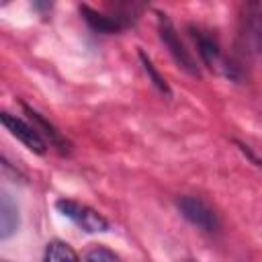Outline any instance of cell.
<instances>
[{
  "label": "cell",
  "mask_w": 262,
  "mask_h": 262,
  "mask_svg": "<svg viewBox=\"0 0 262 262\" xmlns=\"http://www.w3.org/2000/svg\"><path fill=\"white\" fill-rule=\"evenodd\" d=\"M18 227V209L8 192H2L0 199V237H10Z\"/></svg>",
  "instance_id": "obj_8"
},
{
  "label": "cell",
  "mask_w": 262,
  "mask_h": 262,
  "mask_svg": "<svg viewBox=\"0 0 262 262\" xmlns=\"http://www.w3.org/2000/svg\"><path fill=\"white\" fill-rule=\"evenodd\" d=\"M239 43L248 55L262 53V8L260 6H252L242 18Z\"/></svg>",
  "instance_id": "obj_4"
},
{
  "label": "cell",
  "mask_w": 262,
  "mask_h": 262,
  "mask_svg": "<svg viewBox=\"0 0 262 262\" xmlns=\"http://www.w3.org/2000/svg\"><path fill=\"white\" fill-rule=\"evenodd\" d=\"M82 16L84 20L94 29V31H100V33H117L121 29H125L131 20L127 16H121V14H104V12H98L90 6H82Z\"/></svg>",
  "instance_id": "obj_7"
},
{
  "label": "cell",
  "mask_w": 262,
  "mask_h": 262,
  "mask_svg": "<svg viewBox=\"0 0 262 262\" xmlns=\"http://www.w3.org/2000/svg\"><path fill=\"white\" fill-rule=\"evenodd\" d=\"M184 262H196V260H184Z\"/></svg>",
  "instance_id": "obj_13"
},
{
  "label": "cell",
  "mask_w": 262,
  "mask_h": 262,
  "mask_svg": "<svg viewBox=\"0 0 262 262\" xmlns=\"http://www.w3.org/2000/svg\"><path fill=\"white\" fill-rule=\"evenodd\" d=\"M86 262H121V258L113 250H108L104 246H98V248H94V250L88 252Z\"/></svg>",
  "instance_id": "obj_12"
},
{
  "label": "cell",
  "mask_w": 262,
  "mask_h": 262,
  "mask_svg": "<svg viewBox=\"0 0 262 262\" xmlns=\"http://www.w3.org/2000/svg\"><path fill=\"white\" fill-rule=\"evenodd\" d=\"M0 119H2V125L10 131V135L16 137L20 143H25L31 151H35V154H43L45 151L47 143H45V139L41 137V133L33 125L25 123L23 119H18V117H14L10 113H2Z\"/></svg>",
  "instance_id": "obj_5"
},
{
  "label": "cell",
  "mask_w": 262,
  "mask_h": 262,
  "mask_svg": "<svg viewBox=\"0 0 262 262\" xmlns=\"http://www.w3.org/2000/svg\"><path fill=\"white\" fill-rule=\"evenodd\" d=\"M158 27H160V39L164 41V45L168 47L170 55L176 59V63L180 68H184L188 74L192 76H199V70H196V63H194V57L190 55V51L184 47V43L180 41L174 25L170 23V18L166 14H158Z\"/></svg>",
  "instance_id": "obj_2"
},
{
  "label": "cell",
  "mask_w": 262,
  "mask_h": 262,
  "mask_svg": "<svg viewBox=\"0 0 262 262\" xmlns=\"http://www.w3.org/2000/svg\"><path fill=\"white\" fill-rule=\"evenodd\" d=\"M192 39H194V43H196V47H199V55L203 57V61H205L211 70L215 68V70H219V72L225 74V76H233V74H231V66H227V61H225V57H223V53H221L217 41H215L211 35H207L205 31L192 29Z\"/></svg>",
  "instance_id": "obj_6"
},
{
  "label": "cell",
  "mask_w": 262,
  "mask_h": 262,
  "mask_svg": "<svg viewBox=\"0 0 262 262\" xmlns=\"http://www.w3.org/2000/svg\"><path fill=\"white\" fill-rule=\"evenodd\" d=\"M178 209L192 225H196V227H201L205 231H215L217 225H219L215 211L199 196H190V194L180 196L178 199Z\"/></svg>",
  "instance_id": "obj_3"
},
{
  "label": "cell",
  "mask_w": 262,
  "mask_h": 262,
  "mask_svg": "<svg viewBox=\"0 0 262 262\" xmlns=\"http://www.w3.org/2000/svg\"><path fill=\"white\" fill-rule=\"evenodd\" d=\"M43 262H80V256L76 254V250L72 246L55 239L45 248Z\"/></svg>",
  "instance_id": "obj_10"
},
{
  "label": "cell",
  "mask_w": 262,
  "mask_h": 262,
  "mask_svg": "<svg viewBox=\"0 0 262 262\" xmlns=\"http://www.w3.org/2000/svg\"><path fill=\"white\" fill-rule=\"evenodd\" d=\"M25 111L29 113V117H31V121H33V127L37 129V131H41L43 129V135L49 139V143H53V145H57L61 151L68 147V143H66V139L61 137V133L51 125V123H47L37 111H33V108H29V106H25Z\"/></svg>",
  "instance_id": "obj_9"
},
{
  "label": "cell",
  "mask_w": 262,
  "mask_h": 262,
  "mask_svg": "<svg viewBox=\"0 0 262 262\" xmlns=\"http://www.w3.org/2000/svg\"><path fill=\"white\" fill-rule=\"evenodd\" d=\"M139 57H141V63H143V70L147 72V76L151 78V82H154V86L160 90V92H164V94H170V88H168V84H166V80L158 74V70L154 68V63L149 61V57L143 53V51H139Z\"/></svg>",
  "instance_id": "obj_11"
},
{
  "label": "cell",
  "mask_w": 262,
  "mask_h": 262,
  "mask_svg": "<svg viewBox=\"0 0 262 262\" xmlns=\"http://www.w3.org/2000/svg\"><path fill=\"white\" fill-rule=\"evenodd\" d=\"M55 207L63 217H68L70 221H74L80 229H84L88 233H100V231L108 229V221L98 211H94L92 207H88L84 203H78L72 199H59L55 203Z\"/></svg>",
  "instance_id": "obj_1"
}]
</instances>
